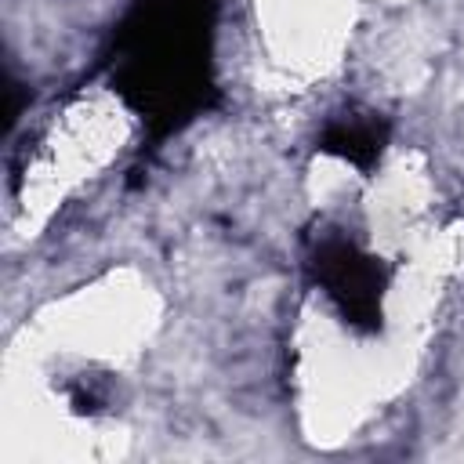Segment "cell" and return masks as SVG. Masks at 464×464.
Wrapping results in <instances>:
<instances>
[{"instance_id": "1", "label": "cell", "mask_w": 464, "mask_h": 464, "mask_svg": "<svg viewBox=\"0 0 464 464\" xmlns=\"http://www.w3.org/2000/svg\"><path fill=\"white\" fill-rule=\"evenodd\" d=\"M218 0H134L116 33V94L152 138L181 130L214 98L210 40Z\"/></svg>"}, {"instance_id": "2", "label": "cell", "mask_w": 464, "mask_h": 464, "mask_svg": "<svg viewBox=\"0 0 464 464\" xmlns=\"http://www.w3.org/2000/svg\"><path fill=\"white\" fill-rule=\"evenodd\" d=\"M308 265L315 283L330 294V301L341 308V315L352 326H362V330L381 326V297H384L388 272L377 257L362 254L355 243L341 236H330L315 243Z\"/></svg>"}, {"instance_id": "3", "label": "cell", "mask_w": 464, "mask_h": 464, "mask_svg": "<svg viewBox=\"0 0 464 464\" xmlns=\"http://www.w3.org/2000/svg\"><path fill=\"white\" fill-rule=\"evenodd\" d=\"M384 141H388V123H384L381 116H373V112L341 116V120H334V123L323 130V138H319V145H323L326 152L344 156V160L355 163L359 170H370V167L377 163Z\"/></svg>"}]
</instances>
